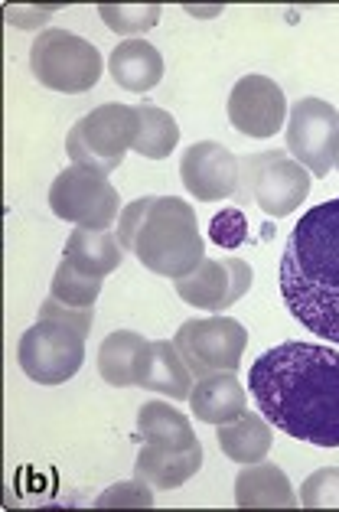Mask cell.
<instances>
[{
  "instance_id": "cell-1",
  "label": "cell",
  "mask_w": 339,
  "mask_h": 512,
  "mask_svg": "<svg viewBox=\"0 0 339 512\" xmlns=\"http://www.w3.org/2000/svg\"><path fill=\"white\" fill-rule=\"evenodd\" d=\"M248 389L274 428L313 447H339V349L281 343L251 362Z\"/></svg>"
},
{
  "instance_id": "cell-2",
  "label": "cell",
  "mask_w": 339,
  "mask_h": 512,
  "mask_svg": "<svg viewBox=\"0 0 339 512\" xmlns=\"http://www.w3.org/2000/svg\"><path fill=\"white\" fill-rule=\"evenodd\" d=\"M281 297L300 327L339 343V196L304 212L287 235Z\"/></svg>"
},
{
  "instance_id": "cell-3",
  "label": "cell",
  "mask_w": 339,
  "mask_h": 512,
  "mask_svg": "<svg viewBox=\"0 0 339 512\" xmlns=\"http://www.w3.org/2000/svg\"><path fill=\"white\" fill-rule=\"evenodd\" d=\"M134 258L160 278L180 281L206 258V242L199 235L193 206L180 196H154L134 242Z\"/></svg>"
},
{
  "instance_id": "cell-4",
  "label": "cell",
  "mask_w": 339,
  "mask_h": 512,
  "mask_svg": "<svg viewBox=\"0 0 339 512\" xmlns=\"http://www.w3.org/2000/svg\"><path fill=\"white\" fill-rule=\"evenodd\" d=\"M310 193V170L287 154L265 151L238 160V193L242 206H258L271 219H284Z\"/></svg>"
},
{
  "instance_id": "cell-5",
  "label": "cell",
  "mask_w": 339,
  "mask_h": 512,
  "mask_svg": "<svg viewBox=\"0 0 339 512\" xmlns=\"http://www.w3.org/2000/svg\"><path fill=\"white\" fill-rule=\"evenodd\" d=\"M30 72L36 82L62 95H82L98 85L105 72L102 53L69 30H43L30 49Z\"/></svg>"
},
{
  "instance_id": "cell-6",
  "label": "cell",
  "mask_w": 339,
  "mask_h": 512,
  "mask_svg": "<svg viewBox=\"0 0 339 512\" xmlns=\"http://www.w3.org/2000/svg\"><path fill=\"white\" fill-rule=\"evenodd\" d=\"M137 108L131 105H98L79 118L66 134V154L72 164L111 173L124 164V154L134 151Z\"/></svg>"
},
{
  "instance_id": "cell-7",
  "label": "cell",
  "mask_w": 339,
  "mask_h": 512,
  "mask_svg": "<svg viewBox=\"0 0 339 512\" xmlns=\"http://www.w3.org/2000/svg\"><path fill=\"white\" fill-rule=\"evenodd\" d=\"M49 209L75 229H111L121 219V196L108 173L72 164L49 186Z\"/></svg>"
},
{
  "instance_id": "cell-8",
  "label": "cell",
  "mask_w": 339,
  "mask_h": 512,
  "mask_svg": "<svg viewBox=\"0 0 339 512\" xmlns=\"http://www.w3.org/2000/svg\"><path fill=\"white\" fill-rule=\"evenodd\" d=\"M17 362L23 376L36 385H62L69 382L85 362V336L56 320H36L20 336Z\"/></svg>"
},
{
  "instance_id": "cell-9",
  "label": "cell",
  "mask_w": 339,
  "mask_h": 512,
  "mask_svg": "<svg viewBox=\"0 0 339 512\" xmlns=\"http://www.w3.org/2000/svg\"><path fill=\"white\" fill-rule=\"evenodd\" d=\"M190 366L193 379H206L212 372H235L245 356L248 330L232 317L212 314L203 320H186L173 336Z\"/></svg>"
},
{
  "instance_id": "cell-10",
  "label": "cell",
  "mask_w": 339,
  "mask_h": 512,
  "mask_svg": "<svg viewBox=\"0 0 339 512\" xmlns=\"http://www.w3.org/2000/svg\"><path fill=\"white\" fill-rule=\"evenodd\" d=\"M287 154L304 164L313 177H326L336 167L339 147V111L323 98H300L291 105L284 124Z\"/></svg>"
},
{
  "instance_id": "cell-11",
  "label": "cell",
  "mask_w": 339,
  "mask_h": 512,
  "mask_svg": "<svg viewBox=\"0 0 339 512\" xmlns=\"http://www.w3.org/2000/svg\"><path fill=\"white\" fill-rule=\"evenodd\" d=\"M251 281H255V271L242 258H203L196 271L173 281V287H177L180 301L190 307L219 314L242 301Z\"/></svg>"
},
{
  "instance_id": "cell-12",
  "label": "cell",
  "mask_w": 339,
  "mask_h": 512,
  "mask_svg": "<svg viewBox=\"0 0 339 512\" xmlns=\"http://www.w3.org/2000/svg\"><path fill=\"white\" fill-rule=\"evenodd\" d=\"M229 121L245 137H274L287 124V98L281 85L268 76H242L229 92Z\"/></svg>"
},
{
  "instance_id": "cell-13",
  "label": "cell",
  "mask_w": 339,
  "mask_h": 512,
  "mask_svg": "<svg viewBox=\"0 0 339 512\" xmlns=\"http://www.w3.org/2000/svg\"><path fill=\"white\" fill-rule=\"evenodd\" d=\"M180 180L199 203H222L238 193V157L219 141H196L180 160Z\"/></svg>"
},
{
  "instance_id": "cell-14",
  "label": "cell",
  "mask_w": 339,
  "mask_h": 512,
  "mask_svg": "<svg viewBox=\"0 0 339 512\" xmlns=\"http://www.w3.org/2000/svg\"><path fill=\"white\" fill-rule=\"evenodd\" d=\"M134 385L170 398V402H186L196 379L190 366H186L180 346L173 340H157V343H144L141 356H137Z\"/></svg>"
},
{
  "instance_id": "cell-15",
  "label": "cell",
  "mask_w": 339,
  "mask_h": 512,
  "mask_svg": "<svg viewBox=\"0 0 339 512\" xmlns=\"http://www.w3.org/2000/svg\"><path fill=\"white\" fill-rule=\"evenodd\" d=\"M235 506L238 509H297L300 496L278 464H248L235 477Z\"/></svg>"
},
{
  "instance_id": "cell-16",
  "label": "cell",
  "mask_w": 339,
  "mask_h": 512,
  "mask_svg": "<svg viewBox=\"0 0 339 512\" xmlns=\"http://www.w3.org/2000/svg\"><path fill=\"white\" fill-rule=\"evenodd\" d=\"M190 408L203 424H229L248 411L245 385L238 382L235 372H212L206 379H196L190 392Z\"/></svg>"
},
{
  "instance_id": "cell-17",
  "label": "cell",
  "mask_w": 339,
  "mask_h": 512,
  "mask_svg": "<svg viewBox=\"0 0 339 512\" xmlns=\"http://www.w3.org/2000/svg\"><path fill=\"white\" fill-rule=\"evenodd\" d=\"M108 72L124 92H150L163 79V56L147 40H124L111 49Z\"/></svg>"
},
{
  "instance_id": "cell-18",
  "label": "cell",
  "mask_w": 339,
  "mask_h": 512,
  "mask_svg": "<svg viewBox=\"0 0 339 512\" xmlns=\"http://www.w3.org/2000/svg\"><path fill=\"white\" fill-rule=\"evenodd\" d=\"M199 467H203V447L199 444H193L190 451H163L157 444H144L134 473L144 477L154 490H177L196 477Z\"/></svg>"
},
{
  "instance_id": "cell-19",
  "label": "cell",
  "mask_w": 339,
  "mask_h": 512,
  "mask_svg": "<svg viewBox=\"0 0 339 512\" xmlns=\"http://www.w3.org/2000/svg\"><path fill=\"white\" fill-rule=\"evenodd\" d=\"M62 258H69L75 268L92 274V278H105V274L118 271L124 261V245L118 242V232L111 229H75Z\"/></svg>"
},
{
  "instance_id": "cell-20",
  "label": "cell",
  "mask_w": 339,
  "mask_h": 512,
  "mask_svg": "<svg viewBox=\"0 0 339 512\" xmlns=\"http://www.w3.org/2000/svg\"><path fill=\"white\" fill-rule=\"evenodd\" d=\"M216 441L222 447V454L235 460L238 467H248V464H261L268 460L271 454V421L265 415H251L245 411L242 418H235L229 424H219V434Z\"/></svg>"
},
{
  "instance_id": "cell-21",
  "label": "cell",
  "mask_w": 339,
  "mask_h": 512,
  "mask_svg": "<svg viewBox=\"0 0 339 512\" xmlns=\"http://www.w3.org/2000/svg\"><path fill=\"white\" fill-rule=\"evenodd\" d=\"M137 434L144 444H157L163 451H190L196 441L190 418L167 402H147L137 415Z\"/></svg>"
},
{
  "instance_id": "cell-22",
  "label": "cell",
  "mask_w": 339,
  "mask_h": 512,
  "mask_svg": "<svg viewBox=\"0 0 339 512\" xmlns=\"http://www.w3.org/2000/svg\"><path fill=\"white\" fill-rule=\"evenodd\" d=\"M144 336L134 330H115L108 340L98 346V376L115 389H128L134 385V369H137V356L144 349Z\"/></svg>"
},
{
  "instance_id": "cell-23",
  "label": "cell",
  "mask_w": 339,
  "mask_h": 512,
  "mask_svg": "<svg viewBox=\"0 0 339 512\" xmlns=\"http://www.w3.org/2000/svg\"><path fill=\"white\" fill-rule=\"evenodd\" d=\"M180 144V128L177 118L170 111L157 105H137V137H134V154L147 160H163L177 151Z\"/></svg>"
},
{
  "instance_id": "cell-24",
  "label": "cell",
  "mask_w": 339,
  "mask_h": 512,
  "mask_svg": "<svg viewBox=\"0 0 339 512\" xmlns=\"http://www.w3.org/2000/svg\"><path fill=\"white\" fill-rule=\"evenodd\" d=\"M102 281L105 278H92V274H85L72 265L69 258L59 261V268L53 274V294L56 301L69 304V307H82V310H92L98 294H102Z\"/></svg>"
},
{
  "instance_id": "cell-25",
  "label": "cell",
  "mask_w": 339,
  "mask_h": 512,
  "mask_svg": "<svg viewBox=\"0 0 339 512\" xmlns=\"http://www.w3.org/2000/svg\"><path fill=\"white\" fill-rule=\"evenodd\" d=\"M163 7L160 4H102L98 17L105 20V27L128 40H141V33L154 30L160 23Z\"/></svg>"
},
{
  "instance_id": "cell-26",
  "label": "cell",
  "mask_w": 339,
  "mask_h": 512,
  "mask_svg": "<svg viewBox=\"0 0 339 512\" xmlns=\"http://www.w3.org/2000/svg\"><path fill=\"white\" fill-rule=\"evenodd\" d=\"M297 496L304 509H339V467H323L310 473Z\"/></svg>"
},
{
  "instance_id": "cell-27",
  "label": "cell",
  "mask_w": 339,
  "mask_h": 512,
  "mask_svg": "<svg viewBox=\"0 0 339 512\" xmlns=\"http://www.w3.org/2000/svg\"><path fill=\"white\" fill-rule=\"evenodd\" d=\"M98 509H150L154 506V486H150L144 477H134V480H121L115 486L95 499Z\"/></svg>"
},
{
  "instance_id": "cell-28",
  "label": "cell",
  "mask_w": 339,
  "mask_h": 512,
  "mask_svg": "<svg viewBox=\"0 0 339 512\" xmlns=\"http://www.w3.org/2000/svg\"><path fill=\"white\" fill-rule=\"evenodd\" d=\"M40 320H56V323H66V327L79 330L82 336L92 333V323H95V310H82V307H69L56 301V297H46L40 304Z\"/></svg>"
},
{
  "instance_id": "cell-29",
  "label": "cell",
  "mask_w": 339,
  "mask_h": 512,
  "mask_svg": "<svg viewBox=\"0 0 339 512\" xmlns=\"http://www.w3.org/2000/svg\"><path fill=\"white\" fill-rule=\"evenodd\" d=\"M245 229H248V222H245V216L235 206L222 209L219 216L212 219V226H209L212 242L222 245V248H238V245H242L245 242Z\"/></svg>"
},
{
  "instance_id": "cell-30",
  "label": "cell",
  "mask_w": 339,
  "mask_h": 512,
  "mask_svg": "<svg viewBox=\"0 0 339 512\" xmlns=\"http://www.w3.org/2000/svg\"><path fill=\"white\" fill-rule=\"evenodd\" d=\"M150 199L154 196H141L134 199L121 209V219H118V242L124 245V252H134V242H137V232H141V222L150 209Z\"/></svg>"
},
{
  "instance_id": "cell-31",
  "label": "cell",
  "mask_w": 339,
  "mask_h": 512,
  "mask_svg": "<svg viewBox=\"0 0 339 512\" xmlns=\"http://www.w3.org/2000/svg\"><path fill=\"white\" fill-rule=\"evenodd\" d=\"M53 14H56V7H7L4 10L7 23H14L17 30H40Z\"/></svg>"
},
{
  "instance_id": "cell-32",
  "label": "cell",
  "mask_w": 339,
  "mask_h": 512,
  "mask_svg": "<svg viewBox=\"0 0 339 512\" xmlns=\"http://www.w3.org/2000/svg\"><path fill=\"white\" fill-rule=\"evenodd\" d=\"M336 170H339V147H336Z\"/></svg>"
}]
</instances>
